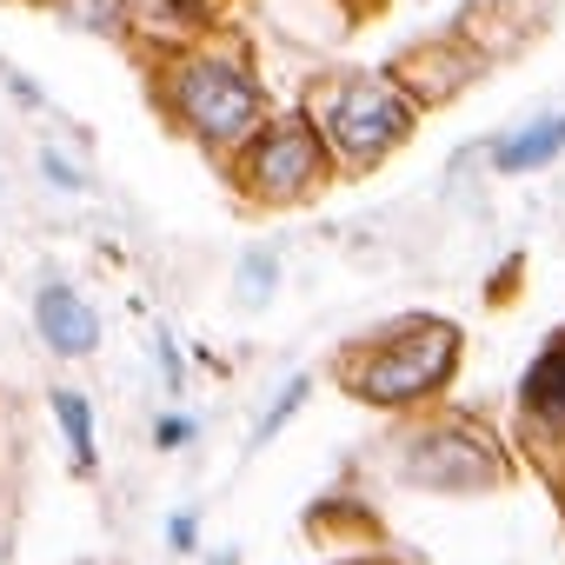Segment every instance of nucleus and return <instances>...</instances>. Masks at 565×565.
I'll return each mask as SVG.
<instances>
[{
	"label": "nucleus",
	"mask_w": 565,
	"mask_h": 565,
	"mask_svg": "<svg viewBox=\"0 0 565 565\" xmlns=\"http://www.w3.org/2000/svg\"><path fill=\"white\" fill-rule=\"evenodd\" d=\"M153 81H160V107L173 114V127L186 140H200L206 153H233L266 120V87L226 47H206V41L173 47V54H160Z\"/></svg>",
	"instance_id": "f257e3e1"
},
{
	"label": "nucleus",
	"mask_w": 565,
	"mask_h": 565,
	"mask_svg": "<svg viewBox=\"0 0 565 565\" xmlns=\"http://www.w3.org/2000/svg\"><path fill=\"white\" fill-rule=\"evenodd\" d=\"M313 127H320L333 167L373 173L380 160H393V153L413 140L419 100H413L393 74H353V81H333V87L313 100Z\"/></svg>",
	"instance_id": "f03ea898"
},
{
	"label": "nucleus",
	"mask_w": 565,
	"mask_h": 565,
	"mask_svg": "<svg viewBox=\"0 0 565 565\" xmlns=\"http://www.w3.org/2000/svg\"><path fill=\"white\" fill-rule=\"evenodd\" d=\"M459 366V327L452 320H399L386 340H373L366 353L347 360V393L360 406H386L406 413L419 399H433Z\"/></svg>",
	"instance_id": "7ed1b4c3"
},
{
	"label": "nucleus",
	"mask_w": 565,
	"mask_h": 565,
	"mask_svg": "<svg viewBox=\"0 0 565 565\" xmlns=\"http://www.w3.org/2000/svg\"><path fill=\"white\" fill-rule=\"evenodd\" d=\"M233 180L246 186V200L259 206H300L333 180V153L313 127V114H279L259 120L239 147H233Z\"/></svg>",
	"instance_id": "20e7f679"
},
{
	"label": "nucleus",
	"mask_w": 565,
	"mask_h": 565,
	"mask_svg": "<svg viewBox=\"0 0 565 565\" xmlns=\"http://www.w3.org/2000/svg\"><path fill=\"white\" fill-rule=\"evenodd\" d=\"M499 446L472 426V419H439L426 426L406 452H399V472L413 486H433V492H479L499 479Z\"/></svg>",
	"instance_id": "39448f33"
},
{
	"label": "nucleus",
	"mask_w": 565,
	"mask_h": 565,
	"mask_svg": "<svg viewBox=\"0 0 565 565\" xmlns=\"http://www.w3.org/2000/svg\"><path fill=\"white\" fill-rule=\"evenodd\" d=\"M34 333H41L47 353L87 360V353L100 347V313L87 307V294H74V287H61V279H47V287L34 294Z\"/></svg>",
	"instance_id": "423d86ee"
},
{
	"label": "nucleus",
	"mask_w": 565,
	"mask_h": 565,
	"mask_svg": "<svg viewBox=\"0 0 565 565\" xmlns=\"http://www.w3.org/2000/svg\"><path fill=\"white\" fill-rule=\"evenodd\" d=\"M127 34H147L160 54L213 34V0H127Z\"/></svg>",
	"instance_id": "0eeeda50"
},
{
	"label": "nucleus",
	"mask_w": 565,
	"mask_h": 565,
	"mask_svg": "<svg viewBox=\"0 0 565 565\" xmlns=\"http://www.w3.org/2000/svg\"><path fill=\"white\" fill-rule=\"evenodd\" d=\"M519 406H525V419H532L539 433H565V340H552V347L525 366Z\"/></svg>",
	"instance_id": "6e6552de"
},
{
	"label": "nucleus",
	"mask_w": 565,
	"mask_h": 565,
	"mask_svg": "<svg viewBox=\"0 0 565 565\" xmlns=\"http://www.w3.org/2000/svg\"><path fill=\"white\" fill-rule=\"evenodd\" d=\"M565 153V114H539L492 147V173H539Z\"/></svg>",
	"instance_id": "1a4fd4ad"
},
{
	"label": "nucleus",
	"mask_w": 565,
	"mask_h": 565,
	"mask_svg": "<svg viewBox=\"0 0 565 565\" xmlns=\"http://www.w3.org/2000/svg\"><path fill=\"white\" fill-rule=\"evenodd\" d=\"M54 426H61V439H67V459H74V472H81V479H94V466H100V446H94V406H87V393L61 386V393H54Z\"/></svg>",
	"instance_id": "9d476101"
},
{
	"label": "nucleus",
	"mask_w": 565,
	"mask_h": 565,
	"mask_svg": "<svg viewBox=\"0 0 565 565\" xmlns=\"http://www.w3.org/2000/svg\"><path fill=\"white\" fill-rule=\"evenodd\" d=\"M41 8H47L61 28L100 34V41H127V0H41Z\"/></svg>",
	"instance_id": "9b49d317"
},
{
	"label": "nucleus",
	"mask_w": 565,
	"mask_h": 565,
	"mask_svg": "<svg viewBox=\"0 0 565 565\" xmlns=\"http://www.w3.org/2000/svg\"><path fill=\"white\" fill-rule=\"evenodd\" d=\"M273 287H279V259H273L266 246H253V253L239 259V300H246V307H266Z\"/></svg>",
	"instance_id": "f8f14e48"
},
{
	"label": "nucleus",
	"mask_w": 565,
	"mask_h": 565,
	"mask_svg": "<svg viewBox=\"0 0 565 565\" xmlns=\"http://www.w3.org/2000/svg\"><path fill=\"white\" fill-rule=\"evenodd\" d=\"M307 399H313V380H307V373H300V380H287V393H279V399L266 406V419L253 426V452H259V446H266V439H273L279 426H287V419H294V413H300Z\"/></svg>",
	"instance_id": "ddd939ff"
},
{
	"label": "nucleus",
	"mask_w": 565,
	"mask_h": 565,
	"mask_svg": "<svg viewBox=\"0 0 565 565\" xmlns=\"http://www.w3.org/2000/svg\"><path fill=\"white\" fill-rule=\"evenodd\" d=\"M193 433H200V426H193L186 413H160V419H153V446H160V452H180V446H193Z\"/></svg>",
	"instance_id": "4468645a"
},
{
	"label": "nucleus",
	"mask_w": 565,
	"mask_h": 565,
	"mask_svg": "<svg viewBox=\"0 0 565 565\" xmlns=\"http://www.w3.org/2000/svg\"><path fill=\"white\" fill-rule=\"evenodd\" d=\"M41 173H47V180H54L61 193H81V186H87V180H81V173H74V167H67V160L54 153V147H41Z\"/></svg>",
	"instance_id": "2eb2a0df"
},
{
	"label": "nucleus",
	"mask_w": 565,
	"mask_h": 565,
	"mask_svg": "<svg viewBox=\"0 0 565 565\" xmlns=\"http://www.w3.org/2000/svg\"><path fill=\"white\" fill-rule=\"evenodd\" d=\"M160 373H167V393H180L186 366H180V347H173V333H160Z\"/></svg>",
	"instance_id": "dca6fc26"
},
{
	"label": "nucleus",
	"mask_w": 565,
	"mask_h": 565,
	"mask_svg": "<svg viewBox=\"0 0 565 565\" xmlns=\"http://www.w3.org/2000/svg\"><path fill=\"white\" fill-rule=\"evenodd\" d=\"M193 539H200L193 512H173V519H167V545H173V552H193Z\"/></svg>",
	"instance_id": "f3484780"
},
{
	"label": "nucleus",
	"mask_w": 565,
	"mask_h": 565,
	"mask_svg": "<svg viewBox=\"0 0 565 565\" xmlns=\"http://www.w3.org/2000/svg\"><path fill=\"white\" fill-rule=\"evenodd\" d=\"M8 87H14V100H21V107H47V100H41V87H34L28 74H8Z\"/></svg>",
	"instance_id": "a211bd4d"
},
{
	"label": "nucleus",
	"mask_w": 565,
	"mask_h": 565,
	"mask_svg": "<svg viewBox=\"0 0 565 565\" xmlns=\"http://www.w3.org/2000/svg\"><path fill=\"white\" fill-rule=\"evenodd\" d=\"M213 565H239V552H220V558H213Z\"/></svg>",
	"instance_id": "6ab92c4d"
}]
</instances>
